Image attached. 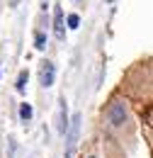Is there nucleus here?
<instances>
[{
    "instance_id": "6e6552de",
    "label": "nucleus",
    "mask_w": 153,
    "mask_h": 158,
    "mask_svg": "<svg viewBox=\"0 0 153 158\" xmlns=\"http://www.w3.org/2000/svg\"><path fill=\"white\" fill-rule=\"evenodd\" d=\"M34 49H39V51H44V49H46V34H41V32L34 34Z\"/></svg>"
},
{
    "instance_id": "0eeeda50",
    "label": "nucleus",
    "mask_w": 153,
    "mask_h": 158,
    "mask_svg": "<svg viewBox=\"0 0 153 158\" xmlns=\"http://www.w3.org/2000/svg\"><path fill=\"white\" fill-rule=\"evenodd\" d=\"M27 78H29V73H27V71H22V73L17 76V83H15L17 93H24V85H27Z\"/></svg>"
},
{
    "instance_id": "f257e3e1",
    "label": "nucleus",
    "mask_w": 153,
    "mask_h": 158,
    "mask_svg": "<svg viewBox=\"0 0 153 158\" xmlns=\"http://www.w3.org/2000/svg\"><path fill=\"white\" fill-rule=\"evenodd\" d=\"M80 122H83V114L76 112L71 122H68V129H66V148H63V156L66 158H73L76 156V146H78V139H80Z\"/></svg>"
},
{
    "instance_id": "39448f33",
    "label": "nucleus",
    "mask_w": 153,
    "mask_h": 158,
    "mask_svg": "<svg viewBox=\"0 0 153 158\" xmlns=\"http://www.w3.org/2000/svg\"><path fill=\"white\" fill-rule=\"evenodd\" d=\"M58 105H61V110H58V131H61V134H66L68 122H71V119H68V105H66V100H63V98H61Z\"/></svg>"
},
{
    "instance_id": "9b49d317",
    "label": "nucleus",
    "mask_w": 153,
    "mask_h": 158,
    "mask_svg": "<svg viewBox=\"0 0 153 158\" xmlns=\"http://www.w3.org/2000/svg\"><path fill=\"white\" fill-rule=\"evenodd\" d=\"M107 2H112V0H107Z\"/></svg>"
},
{
    "instance_id": "f03ea898",
    "label": "nucleus",
    "mask_w": 153,
    "mask_h": 158,
    "mask_svg": "<svg viewBox=\"0 0 153 158\" xmlns=\"http://www.w3.org/2000/svg\"><path fill=\"white\" fill-rule=\"evenodd\" d=\"M126 119H129L126 105H124L122 100H114V102L107 107V122H110V127H112V129H122V127L126 124Z\"/></svg>"
},
{
    "instance_id": "9d476101",
    "label": "nucleus",
    "mask_w": 153,
    "mask_h": 158,
    "mask_svg": "<svg viewBox=\"0 0 153 158\" xmlns=\"http://www.w3.org/2000/svg\"><path fill=\"white\" fill-rule=\"evenodd\" d=\"M88 158H95V156H88Z\"/></svg>"
},
{
    "instance_id": "1a4fd4ad",
    "label": "nucleus",
    "mask_w": 153,
    "mask_h": 158,
    "mask_svg": "<svg viewBox=\"0 0 153 158\" xmlns=\"http://www.w3.org/2000/svg\"><path fill=\"white\" fill-rule=\"evenodd\" d=\"M68 27H71V29H78V27H80V17H78L76 12L68 15Z\"/></svg>"
},
{
    "instance_id": "20e7f679",
    "label": "nucleus",
    "mask_w": 153,
    "mask_h": 158,
    "mask_svg": "<svg viewBox=\"0 0 153 158\" xmlns=\"http://www.w3.org/2000/svg\"><path fill=\"white\" fill-rule=\"evenodd\" d=\"M54 37L58 41L66 39V24H63V10L61 7H54Z\"/></svg>"
},
{
    "instance_id": "7ed1b4c3",
    "label": "nucleus",
    "mask_w": 153,
    "mask_h": 158,
    "mask_svg": "<svg viewBox=\"0 0 153 158\" xmlns=\"http://www.w3.org/2000/svg\"><path fill=\"white\" fill-rule=\"evenodd\" d=\"M54 80H56V66H54L51 61H44V63H41V71H39V83H41V88H51Z\"/></svg>"
},
{
    "instance_id": "423d86ee",
    "label": "nucleus",
    "mask_w": 153,
    "mask_h": 158,
    "mask_svg": "<svg viewBox=\"0 0 153 158\" xmlns=\"http://www.w3.org/2000/svg\"><path fill=\"white\" fill-rule=\"evenodd\" d=\"M34 117V110H32V105L29 102H22L19 105V122H24V124H29V119Z\"/></svg>"
}]
</instances>
